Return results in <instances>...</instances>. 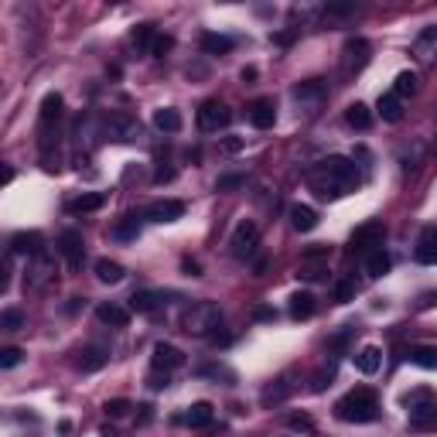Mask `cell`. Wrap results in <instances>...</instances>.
<instances>
[{
	"label": "cell",
	"mask_w": 437,
	"mask_h": 437,
	"mask_svg": "<svg viewBox=\"0 0 437 437\" xmlns=\"http://www.w3.org/2000/svg\"><path fill=\"white\" fill-rule=\"evenodd\" d=\"M304 178H308V185H311V192H315L318 199H345L349 192H356L358 181H362L356 160L338 158V154L311 164V167L304 171Z\"/></svg>",
	"instance_id": "6da1fadb"
},
{
	"label": "cell",
	"mask_w": 437,
	"mask_h": 437,
	"mask_svg": "<svg viewBox=\"0 0 437 437\" xmlns=\"http://www.w3.org/2000/svg\"><path fill=\"white\" fill-rule=\"evenodd\" d=\"M335 417L345 424H369L379 417V403L372 390H352L349 397H342L335 403Z\"/></svg>",
	"instance_id": "7a4b0ae2"
},
{
	"label": "cell",
	"mask_w": 437,
	"mask_h": 437,
	"mask_svg": "<svg viewBox=\"0 0 437 437\" xmlns=\"http://www.w3.org/2000/svg\"><path fill=\"white\" fill-rule=\"evenodd\" d=\"M222 328V308L212 304V301H199L192 304L185 315H181V331L195 335V338H208Z\"/></svg>",
	"instance_id": "3957f363"
},
{
	"label": "cell",
	"mask_w": 437,
	"mask_h": 437,
	"mask_svg": "<svg viewBox=\"0 0 437 437\" xmlns=\"http://www.w3.org/2000/svg\"><path fill=\"white\" fill-rule=\"evenodd\" d=\"M399 403L406 406L410 424H417V427H424V424H437V399H434V393H431L427 386L410 390V393L399 399Z\"/></svg>",
	"instance_id": "277c9868"
},
{
	"label": "cell",
	"mask_w": 437,
	"mask_h": 437,
	"mask_svg": "<svg viewBox=\"0 0 437 437\" xmlns=\"http://www.w3.org/2000/svg\"><path fill=\"white\" fill-rule=\"evenodd\" d=\"M229 246H233V256H236V260H253V253H256V246H260L256 222L242 219L236 229H233V236H229Z\"/></svg>",
	"instance_id": "5b68a950"
},
{
	"label": "cell",
	"mask_w": 437,
	"mask_h": 437,
	"mask_svg": "<svg viewBox=\"0 0 437 437\" xmlns=\"http://www.w3.org/2000/svg\"><path fill=\"white\" fill-rule=\"evenodd\" d=\"M229 123H233V113H229L226 103L208 99V103L199 106V130L201 133H219V130H226Z\"/></svg>",
	"instance_id": "8992f818"
},
{
	"label": "cell",
	"mask_w": 437,
	"mask_h": 437,
	"mask_svg": "<svg viewBox=\"0 0 437 437\" xmlns=\"http://www.w3.org/2000/svg\"><path fill=\"white\" fill-rule=\"evenodd\" d=\"M58 249H62V256H65V263H69V270H72V274L82 270V260H85V242H82V233L65 229V233L58 236Z\"/></svg>",
	"instance_id": "52a82bcc"
},
{
	"label": "cell",
	"mask_w": 437,
	"mask_h": 437,
	"mask_svg": "<svg viewBox=\"0 0 437 437\" xmlns=\"http://www.w3.org/2000/svg\"><path fill=\"white\" fill-rule=\"evenodd\" d=\"M151 222H178L181 215H185V201H178V199H160V201H151L147 205V212H144Z\"/></svg>",
	"instance_id": "ba28073f"
},
{
	"label": "cell",
	"mask_w": 437,
	"mask_h": 437,
	"mask_svg": "<svg viewBox=\"0 0 437 437\" xmlns=\"http://www.w3.org/2000/svg\"><path fill=\"white\" fill-rule=\"evenodd\" d=\"M246 117H249V123L256 130H270L277 123V106H274V99H253L246 106Z\"/></svg>",
	"instance_id": "9c48e42d"
},
{
	"label": "cell",
	"mask_w": 437,
	"mask_h": 437,
	"mask_svg": "<svg viewBox=\"0 0 437 437\" xmlns=\"http://www.w3.org/2000/svg\"><path fill=\"white\" fill-rule=\"evenodd\" d=\"M106 130H110L113 140H123V144H130V140L140 137V123L133 117H126V113H113V117L106 119Z\"/></svg>",
	"instance_id": "30bf717a"
},
{
	"label": "cell",
	"mask_w": 437,
	"mask_h": 437,
	"mask_svg": "<svg viewBox=\"0 0 437 437\" xmlns=\"http://www.w3.org/2000/svg\"><path fill=\"white\" fill-rule=\"evenodd\" d=\"M51 277H55V260L48 256V249L28 260V283L31 287H44Z\"/></svg>",
	"instance_id": "8fae6325"
},
{
	"label": "cell",
	"mask_w": 437,
	"mask_h": 437,
	"mask_svg": "<svg viewBox=\"0 0 437 437\" xmlns=\"http://www.w3.org/2000/svg\"><path fill=\"white\" fill-rule=\"evenodd\" d=\"M413 256H417V263H424V267H437V226L420 229V239H417Z\"/></svg>",
	"instance_id": "7c38bea8"
},
{
	"label": "cell",
	"mask_w": 437,
	"mask_h": 437,
	"mask_svg": "<svg viewBox=\"0 0 437 437\" xmlns=\"http://www.w3.org/2000/svg\"><path fill=\"white\" fill-rule=\"evenodd\" d=\"M154 369L158 372H171V369H178V365H185V356H181V349H174V345H167V342H158L154 345Z\"/></svg>",
	"instance_id": "4fadbf2b"
},
{
	"label": "cell",
	"mask_w": 437,
	"mask_h": 437,
	"mask_svg": "<svg viewBox=\"0 0 437 437\" xmlns=\"http://www.w3.org/2000/svg\"><path fill=\"white\" fill-rule=\"evenodd\" d=\"M365 62H369V41H362V38L345 41V58H342L345 72H358Z\"/></svg>",
	"instance_id": "5bb4252c"
},
{
	"label": "cell",
	"mask_w": 437,
	"mask_h": 437,
	"mask_svg": "<svg viewBox=\"0 0 437 437\" xmlns=\"http://www.w3.org/2000/svg\"><path fill=\"white\" fill-rule=\"evenodd\" d=\"M379 239H383V222H369V226H362V229H356V233H352V249L369 253V249L383 246Z\"/></svg>",
	"instance_id": "9a60e30c"
},
{
	"label": "cell",
	"mask_w": 437,
	"mask_h": 437,
	"mask_svg": "<svg viewBox=\"0 0 437 437\" xmlns=\"http://www.w3.org/2000/svg\"><path fill=\"white\" fill-rule=\"evenodd\" d=\"M10 253H21V256H38V253H44V239H41V233H17V236L10 239Z\"/></svg>",
	"instance_id": "2e32d148"
},
{
	"label": "cell",
	"mask_w": 437,
	"mask_h": 437,
	"mask_svg": "<svg viewBox=\"0 0 437 437\" xmlns=\"http://www.w3.org/2000/svg\"><path fill=\"white\" fill-rule=\"evenodd\" d=\"M413 55L420 62H437V24L434 28H424L417 41H413Z\"/></svg>",
	"instance_id": "e0dca14e"
},
{
	"label": "cell",
	"mask_w": 437,
	"mask_h": 437,
	"mask_svg": "<svg viewBox=\"0 0 437 437\" xmlns=\"http://www.w3.org/2000/svg\"><path fill=\"white\" fill-rule=\"evenodd\" d=\"M110 362V352L106 349H99V345H89V349H82L79 358H76V369L79 372H96V369H103Z\"/></svg>",
	"instance_id": "ac0fdd59"
},
{
	"label": "cell",
	"mask_w": 437,
	"mask_h": 437,
	"mask_svg": "<svg viewBox=\"0 0 437 437\" xmlns=\"http://www.w3.org/2000/svg\"><path fill=\"white\" fill-rule=\"evenodd\" d=\"M290 390H294V383H290V372H283L280 379H274L263 393H260V403L263 406H274V403H283V399L290 397Z\"/></svg>",
	"instance_id": "d6986e66"
},
{
	"label": "cell",
	"mask_w": 437,
	"mask_h": 437,
	"mask_svg": "<svg viewBox=\"0 0 437 437\" xmlns=\"http://www.w3.org/2000/svg\"><path fill=\"white\" fill-rule=\"evenodd\" d=\"M315 294H308V290H297V294H290V304H287V311H290V318L294 321H304L315 315Z\"/></svg>",
	"instance_id": "ffe728a7"
},
{
	"label": "cell",
	"mask_w": 437,
	"mask_h": 437,
	"mask_svg": "<svg viewBox=\"0 0 437 437\" xmlns=\"http://www.w3.org/2000/svg\"><path fill=\"white\" fill-rule=\"evenodd\" d=\"M352 362H356V369L362 376H372V372H379V365H383V352H379L376 345H365V349H358L356 356H352Z\"/></svg>",
	"instance_id": "44dd1931"
},
{
	"label": "cell",
	"mask_w": 437,
	"mask_h": 437,
	"mask_svg": "<svg viewBox=\"0 0 437 437\" xmlns=\"http://www.w3.org/2000/svg\"><path fill=\"white\" fill-rule=\"evenodd\" d=\"M290 226L297 233H311L318 226V212L311 205H290Z\"/></svg>",
	"instance_id": "7402d4cb"
},
{
	"label": "cell",
	"mask_w": 437,
	"mask_h": 437,
	"mask_svg": "<svg viewBox=\"0 0 437 437\" xmlns=\"http://www.w3.org/2000/svg\"><path fill=\"white\" fill-rule=\"evenodd\" d=\"M365 274H369V277H383V274H390V253H386L383 246H376V249L365 253Z\"/></svg>",
	"instance_id": "603a6c76"
},
{
	"label": "cell",
	"mask_w": 437,
	"mask_h": 437,
	"mask_svg": "<svg viewBox=\"0 0 437 437\" xmlns=\"http://www.w3.org/2000/svg\"><path fill=\"white\" fill-rule=\"evenodd\" d=\"M96 318L103 321V324H110V328H126L130 311L119 308V304H99V308H96Z\"/></svg>",
	"instance_id": "cb8c5ba5"
},
{
	"label": "cell",
	"mask_w": 437,
	"mask_h": 437,
	"mask_svg": "<svg viewBox=\"0 0 437 437\" xmlns=\"http://www.w3.org/2000/svg\"><path fill=\"white\" fill-rule=\"evenodd\" d=\"M376 110H379V117L386 119V123H399V117H403V99L393 96V92H386V96H379Z\"/></svg>",
	"instance_id": "d4e9b609"
},
{
	"label": "cell",
	"mask_w": 437,
	"mask_h": 437,
	"mask_svg": "<svg viewBox=\"0 0 437 437\" xmlns=\"http://www.w3.org/2000/svg\"><path fill=\"white\" fill-rule=\"evenodd\" d=\"M154 126H158L160 133H178V130H181V113L171 110V106L154 110Z\"/></svg>",
	"instance_id": "484cf974"
},
{
	"label": "cell",
	"mask_w": 437,
	"mask_h": 437,
	"mask_svg": "<svg viewBox=\"0 0 437 437\" xmlns=\"http://www.w3.org/2000/svg\"><path fill=\"white\" fill-rule=\"evenodd\" d=\"M99 205H103V195L89 192V195H79V199H69V201H65V212H72V215H82V212H96Z\"/></svg>",
	"instance_id": "4316f807"
},
{
	"label": "cell",
	"mask_w": 437,
	"mask_h": 437,
	"mask_svg": "<svg viewBox=\"0 0 437 437\" xmlns=\"http://www.w3.org/2000/svg\"><path fill=\"white\" fill-rule=\"evenodd\" d=\"M406 358L420 369H437V345H413Z\"/></svg>",
	"instance_id": "83f0119b"
},
{
	"label": "cell",
	"mask_w": 437,
	"mask_h": 437,
	"mask_svg": "<svg viewBox=\"0 0 437 437\" xmlns=\"http://www.w3.org/2000/svg\"><path fill=\"white\" fill-rule=\"evenodd\" d=\"M96 277L103 280V283H119V280L126 277V270L119 267L117 260H96Z\"/></svg>",
	"instance_id": "f1b7e54d"
},
{
	"label": "cell",
	"mask_w": 437,
	"mask_h": 437,
	"mask_svg": "<svg viewBox=\"0 0 437 437\" xmlns=\"http://www.w3.org/2000/svg\"><path fill=\"white\" fill-rule=\"evenodd\" d=\"M201 51L205 55H226V51H233V38H226V35H201Z\"/></svg>",
	"instance_id": "f546056e"
},
{
	"label": "cell",
	"mask_w": 437,
	"mask_h": 437,
	"mask_svg": "<svg viewBox=\"0 0 437 437\" xmlns=\"http://www.w3.org/2000/svg\"><path fill=\"white\" fill-rule=\"evenodd\" d=\"M130 311H137V315H154V311H158V294L137 290V294L130 297Z\"/></svg>",
	"instance_id": "4dcf8cb0"
},
{
	"label": "cell",
	"mask_w": 437,
	"mask_h": 437,
	"mask_svg": "<svg viewBox=\"0 0 437 437\" xmlns=\"http://www.w3.org/2000/svg\"><path fill=\"white\" fill-rule=\"evenodd\" d=\"M345 119H349V126H356V130H369V126H372V113H369L365 103H352V106L345 110Z\"/></svg>",
	"instance_id": "1f68e13d"
},
{
	"label": "cell",
	"mask_w": 437,
	"mask_h": 437,
	"mask_svg": "<svg viewBox=\"0 0 437 437\" xmlns=\"http://www.w3.org/2000/svg\"><path fill=\"white\" fill-rule=\"evenodd\" d=\"M62 117V96L58 92H48L44 99H41V123L48 126L51 119H58Z\"/></svg>",
	"instance_id": "d6a6232c"
},
{
	"label": "cell",
	"mask_w": 437,
	"mask_h": 437,
	"mask_svg": "<svg viewBox=\"0 0 437 437\" xmlns=\"http://www.w3.org/2000/svg\"><path fill=\"white\" fill-rule=\"evenodd\" d=\"M137 236H140V222H137V215H126L119 226L110 229V239H119V242H123V239H137Z\"/></svg>",
	"instance_id": "836d02e7"
},
{
	"label": "cell",
	"mask_w": 437,
	"mask_h": 437,
	"mask_svg": "<svg viewBox=\"0 0 437 437\" xmlns=\"http://www.w3.org/2000/svg\"><path fill=\"white\" fill-rule=\"evenodd\" d=\"M208 420H212V406H208V403H192L188 413H185V424H188V427H205Z\"/></svg>",
	"instance_id": "e575fe53"
},
{
	"label": "cell",
	"mask_w": 437,
	"mask_h": 437,
	"mask_svg": "<svg viewBox=\"0 0 437 437\" xmlns=\"http://www.w3.org/2000/svg\"><path fill=\"white\" fill-rule=\"evenodd\" d=\"M417 76L413 72H399L397 82H393V96H399V99H406V96H417Z\"/></svg>",
	"instance_id": "d590c367"
},
{
	"label": "cell",
	"mask_w": 437,
	"mask_h": 437,
	"mask_svg": "<svg viewBox=\"0 0 437 437\" xmlns=\"http://www.w3.org/2000/svg\"><path fill=\"white\" fill-rule=\"evenodd\" d=\"M321 96H324V85H321V82H301V85H294V99H297V103L321 99Z\"/></svg>",
	"instance_id": "8d00e7d4"
},
{
	"label": "cell",
	"mask_w": 437,
	"mask_h": 437,
	"mask_svg": "<svg viewBox=\"0 0 437 437\" xmlns=\"http://www.w3.org/2000/svg\"><path fill=\"white\" fill-rule=\"evenodd\" d=\"M331 379H335V362H328V365H321L318 372L311 376V393H321L324 386H331Z\"/></svg>",
	"instance_id": "74e56055"
},
{
	"label": "cell",
	"mask_w": 437,
	"mask_h": 437,
	"mask_svg": "<svg viewBox=\"0 0 437 437\" xmlns=\"http://www.w3.org/2000/svg\"><path fill=\"white\" fill-rule=\"evenodd\" d=\"M0 328H3V331H17V328H24V315H21L17 308H7V311L0 315Z\"/></svg>",
	"instance_id": "f35d334b"
},
{
	"label": "cell",
	"mask_w": 437,
	"mask_h": 437,
	"mask_svg": "<svg viewBox=\"0 0 437 437\" xmlns=\"http://www.w3.org/2000/svg\"><path fill=\"white\" fill-rule=\"evenodd\" d=\"M236 188H246V174H222L215 181V192H236Z\"/></svg>",
	"instance_id": "ab89813d"
},
{
	"label": "cell",
	"mask_w": 437,
	"mask_h": 437,
	"mask_svg": "<svg viewBox=\"0 0 437 437\" xmlns=\"http://www.w3.org/2000/svg\"><path fill=\"white\" fill-rule=\"evenodd\" d=\"M352 297H356V283H352V280H338V283H335V301H338V304H349Z\"/></svg>",
	"instance_id": "60d3db41"
},
{
	"label": "cell",
	"mask_w": 437,
	"mask_h": 437,
	"mask_svg": "<svg viewBox=\"0 0 437 437\" xmlns=\"http://www.w3.org/2000/svg\"><path fill=\"white\" fill-rule=\"evenodd\" d=\"M21 358H24V352L10 345V349H3V352H0V369H14V365H17Z\"/></svg>",
	"instance_id": "b9f144b4"
},
{
	"label": "cell",
	"mask_w": 437,
	"mask_h": 437,
	"mask_svg": "<svg viewBox=\"0 0 437 437\" xmlns=\"http://www.w3.org/2000/svg\"><path fill=\"white\" fill-rule=\"evenodd\" d=\"M103 410H106L110 417H126V413H130L133 406H130V399H110V403H106Z\"/></svg>",
	"instance_id": "7bdbcfd3"
},
{
	"label": "cell",
	"mask_w": 437,
	"mask_h": 437,
	"mask_svg": "<svg viewBox=\"0 0 437 437\" xmlns=\"http://www.w3.org/2000/svg\"><path fill=\"white\" fill-rule=\"evenodd\" d=\"M199 376H215V379H229V383H233V372H229L226 365H201Z\"/></svg>",
	"instance_id": "ee69618b"
},
{
	"label": "cell",
	"mask_w": 437,
	"mask_h": 437,
	"mask_svg": "<svg viewBox=\"0 0 437 437\" xmlns=\"http://www.w3.org/2000/svg\"><path fill=\"white\" fill-rule=\"evenodd\" d=\"M133 44L137 48H151L154 41H151V24H140L137 31H133Z\"/></svg>",
	"instance_id": "f6af8a7d"
},
{
	"label": "cell",
	"mask_w": 437,
	"mask_h": 437,
	"mask_svg": "<svg viewBox=\"0 0 437 437\" xmlns=\"http://www.w3.org/2000/svg\"><path fill=\"white\" fill-rule=\"evenodd\" d=\"M287 424H290L294 431H315V420H311L308 413H297V417H290Z\"/></svg>",
	"instance_id": "bcb514c9"
},
{
	"label": "cell",
	"mask_w": 437,
	"mask_h": 437,
	"mask_svg": "<svg viewBox=\"0 0 437 437\" xmlns=\"http://www.w3.org/2000/svg\"><path fill=\"white\" fill-rule=\"evenodd\" d=\"M242 147H246L242 137H226V140H222V151H226V154H236V151H242Z\"/></svg>",
	"instance_id": "7dc6e473"
},
{
	"label": "cell",
	"mask_w": 437,
	"mask_h": 437,
	"mask_svg": "<svg viewBox=\"0 0 437 437\" xmlns=\"http://www.w3.org/2000/svg\"><path fill=\"white\" fill-rule=\"evenodd\" d=\"M167 48H171V38H167V35H164V38H154V44H151V55H158V58H160Z\"/></svg>",
	"instance_id": "c3c4849f"
},
{
	"label": "cell",
	"mask_w": 437,
	"mask_h": 437,
	"mask_svg": "<svg viewBox=\"0 0 437 437\" xmlns=\"http://www.w3.org/2000/svg\"><path fill=\"white\" fill-rule=\"evenodd\" d=\"M297 277H304V280H321V277H324V270H321V267H311V270H297Z\"/></svg>",
	"instance_id": "681fc988"
},
{
	"label": "cell",
	"mask_w": 437,
	"mask_h": 437,
	"mask_svg": "<svg viewBox=\"0 0 437 437\" xmlns=\"http://www.w3.org/2000/svg\"><path fill=\"white\" fill-rule=\"evenodd\" d=\"M256 318H260V321H274V318H277V311H270V308H260V311H256Z\"/></svg>",
	"instance_id": "f907efd6"
},
{
	"label": "cell",
	"mask_w": 437,
	"mask_h": 437,
	"mask_svg": "<svg viewBox=\"0 0 437 437\" xmlns=\"http://www.w3.org/2000/svg\"><path fill=\"white\" fill-rule=\"evenodd\" d=\"M110 437H113V434H110Z\"/></svg>",
	"instance_id": "816d5d0a"
}]
</instances>
